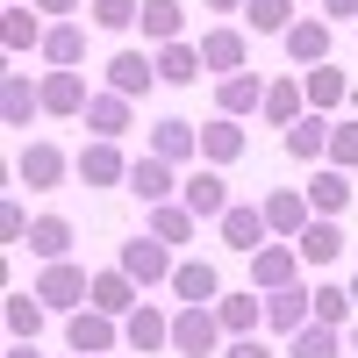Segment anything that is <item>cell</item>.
<instances>
[{
  "instance_id": "cell-26",
  "label": "cell",
  "mask_w": 358,
  "mask_h": 358,
  "mask_svg": "<svg viewBox=\"0 0 358 358\" xmlns=\"http://www.w3.org/2000/svg\"><path fill=\"white\" fill-rule=\"evenodd\" d=\"M301 194H308V208H315V215H330V222H337L344 208H351V172H337V165H315V179H308Z\"/></svg>"
},
{
  "instance_id": "cell-10",
  "label": "cell",
  "mask_w": 358,
  "mask_h": 358,
  "mask_svg": "<svg viewBox=\"0 0 358 358\" xmlns=\"http://www.w3.org/2000/svg\"><path fill=\"white\" fill-rule=\"evenodd\" d=\"M129 165H136V158H122V143H101V136L72 158V172L86 179V187H129Z\"/></svg>"
},
{
  "instance_id": "cell-11",
  "label": "cell",
  "mask_w": 358,
  "mask_h": 358,
  "mask_svg": "<svg viewBox=\"0 0 358 358\" xmlns=\"http://www.w3.org/2000/svg\"><path fill=\"white\" fill-rule=\"evenodd\" d=\"M79 122L94 129L101 143H122V136L136 129V101H122V94H108V86H101V94L86 101V115H79Z\"/></svg>"
},
{
  "instance_id": "cell-47",
  "label": "cell",
  "mask_w": 358,
  "mask_h": 358,
  "mask_svg": "<svg viewBox=\"0 0 358 358\" xmlns=\"http://www.w3.org/2000/svg\"><path fill=\"white\" fill-rule=\"evenodd\" d=\"M208 15H244V0H201Z\"/></svg>"
},
{
  "instance_id": "cell-9",
  "label": "cell",
  "mask_w": 358,
  "mask_h": 358,
  "mask_svg": "<svg viewBox=\"0 0 358 358\" xmlns=\"http://www.w3.org/2000/svg\"><path fill=\"white\" fill-rule=\"evenodd\" d=\"M301 251L294 244H265V251H251V287L258 294H280V287H301Z\"/></svg>"
},
{
  "instance_id": "cell-15",
  "label": "cell",
  "mask_w": 358,
  "mask_h": 358,
  "mask_svg": "<svg viewBox=\"0 0 358 358\" xmlns=\"http://www.w3.org/2000/svg\"><path fill=\"white\" fill-rule=\"evenodd\" d=\"M129 194H136L143 208H165V201H179V165H165V158H151V151H143V158L129 165Z\"/></svg>"
},
{
  "instance_id": "cell-16",
  "label": "cell",
  "mask_w": 358,
  "mask_h": 358,
  "mask_svg": "<svg viewBox=\"0 0 358 358\" xmlns=\"http://www.w3.org/2000/svg\"><path fill=\"white\" fill-rule=\"evenodd\" d=\"M172 294H179V308H215V301H222V273H215L208 258H179Z\"/></svg>"
},
{
  "instance_id": "cell-14",
  "label": "cell",
  "mask_w": 358,
  "mask_h": 358,
  "mask_svg": "<svg viewBox=\"0 0 358 358\" xmlns=\"http://www.w3.org/2000/svg\"><path fill=\"white\" fill-rule=\"evenodd\" d=\"M151 158L165 165H201V122H179V115H165V122L151 129V143H143Z\"/></svg>"
},
{
  "instance_id": "cell-13",
  "label": "cell",
  "mask_w": 358,
  "mask_h": 358,
  "mask_svg": "<svg viewBox=\"0 0 358 358\" xmlns=\"http://www.w3.org/2000/svg\"><path fill=\"white\" fill-rule=\"evenodd\" d=\"M86 308H101V315H115V322H129L136 308H143V287L122 273V265H108V273H94V301Z\"/></svg>"
},
{
  "instance_id": "cell-46",
  "label": "cell",
  "mask_w": 358,
  "mask_h": 358,
  "mask_svg": "<svg viewBox=\"0 0 358 358\" xmlns=\"http://www.w3.org/2000/svg\"><path fill=\"white\" fill-rule=\"evenodd\" d=\"M322 22H358V0H322Z\"/></svg>"
},
{
  "instance_id": "cell-30",
  "label": "cell",
  "mask_w": 358,
  "mask_h": 358,
  "mask_svg": "<svg viewBox=\"0 0 358 358\" xmlns=\"http://www.w3.org/2000/svg\"><path fill=\"white\" fill-rule=\"evenodd\" d=\"M43 36H50V22H43L36 8H8V15H0V43H8V57L43 50Z\"/></svg>"
},
{
  "instance_id": "cell-39",
  "label": "cell",
  "mask_w": 358,
  "mask_h": 358,
  "mask_svg": "<svg viewBox=\"0 0 358 358\" xmlns=\"http://www.w3.org/2000/svg\"><path fill=\"white\" fill-rule=\"evenodd\" d=\"M86 22L108 29V36H129V29L143 22V0H86Z\"/></svg>"
},
{
  "instance_id": "cell-21",
  "label": "cell",
  "mask_w": 358,
  "mask_h": 358,
  "mask_svg": "<svg viewBox=\"0 0 358 358\" xmlns=\"http://www.w3.org/2000/svg\"><path fill=\"white\" fill-rule=\"evenodd\" d=\"M122 344H129L136 358H151V351H172V315H165L158 301H143V308L122 322Z\"/></svg>"
},
{
  "instance_id": "cell-17",
  "label": "cell",
  "mask_w": 358,
  "mask_h": 358,
  "mask_svg": "<svg viewBox=\"0 0 358 358\" xmlns=\"http://www.w3.org/2000/svg\"><path fill=\"white\" fill-rule=\"evenodd\" d=\"M280 50H287V57H294L301 72L330 65V22H322V15H301V22H294L287 36H280Z\"/></svg>"
},
{
  "instance_id": "cell-32",
  "label": "cell",
  "mask_w": 358,
  "mask_h": 358,
  "mask_svg": "<svg viewBox=\"0 0 358 358\" xmlns=\"http://www.w3.org/2000/svg\"><path fill=\"white\" fill-rule=\"evenodd\" d=\"M215 315H222V330H229V337H258V322H265V294H258V287L222 294V301H215Z\"/></svg>"
},
{
  "instance_id": "cell-27",
  "label": "cell",
  "mask_w": 358,
  "mask_h": 358,
  "mask_svg": "<svg viewBox=\"0 0 358 358\" xmlns=\"http://www.w3.org/2000/svg\"><path fill=\"white\" fill-rule=\"evenodd\" d=\"M294 251H301V265H315V273H322V265H337V258H344V229H337L330 215H315L301 236H294Z\"/></svg>"
},
{
  "instance_id": "cell-28",
  "label": "cell",
  "mask_w": 358,
  "mask_h": 358,
  "mask_svg": "<svg viewBox=\"0 0 358 358\" xmlns=\"http://www.w3.org/2000/svg\"><path fill=\"white\" fill-rule=\"evenodd\" d=\"M287 158H294V165H315V158H330V115H315V108H308L301 122L287 129Z\"/></svg>"
},
{
  "instance_id": "cell-44",
  "label": "cell",
  "mask_w": 358,
  "mask_h": 358,
  "mask_svg": "<svg viewBox=\"0 0 358 358\" xmlns=\"http://www.w3.org/2000/svg\"><path fill=\"white\" fill-rule=\"evenodd\" d=\"M222 358H280V351H273V344H258V337H229Z\"/></svg>"
},
{
  "instance_id": "cell-49",
  "label": "cell",
  "mask_w": 358,
  "mask_h": 358,
  "mask_svg": "<svg viewBox=\"0 0 358 358\" xmlns=\"http://www.w3.org/2000/svg\"><path fill=\"white\" fill-rule=\"evenodd\" d=\"M351 308H358V273H351Z\"/></svg>"
},
{
  "instance_id": "cell-23",
  "label": "cell",
  "mask_w": 358,
  "mask_h": 358,
  "mask_svg": "<svg viewBox=\"0 0 358 358\" xmlns=\"http://www.w3.org/2000/svg\"><path fill=\"white\" fill-rule=\"evenodd\" d=\"M244 158V122H229V115H208L201 122V165H236Z\"/></svg>"
},
{
  "instance_id": "cell-37",
  "label": "cell",
  "mask_w": 358,
  "mask_h": 358,
  "mask_svg": "<svg viewBox=\"0 0 358 358\" xmlns=\"http://www.w3.org/2000/svg\"><path fill=\"white\" fill-rule=\"evenodd\" d=\"M344 330H330V322H308V330H294L287 337V358H344Z\"/></svg>"
},
{
  "instance_id": "cell-36",
  "label": "cell",
  "mask_w": 358,
  "mask_h": 358,
  "mask_svg": "<svg viewBox=\"0 0 358 358\" xmlns=\"http://www.w3.org/2000/svg\"><path fill=\"white\" fill-rule=\"evenodd\" d=\"M43 322H50V308H43L36 287H29V294H8V330H15V344H36Z\"/></svg>"
},
{
  "instance_id": "cell-48",
  "label": "cell",
  "mask_w": 358,
  "mask_h": 358,
  "mask_svg": "<svg viewBox=\"0 0 358 358\" xmlns=\"http://www.w3.org/2000/svg\"><path fill=\"white\" fill-rule=\"evenodd\" d=\"M8 358H43V351L36 344H8Z\"/></svg>"
},
{
  "instance_id": "cell-31",
  "label": "cell",
  "mask_w": 358,
  "mask_h": 358,
  "mask_svg": "<svg viewBox=\"0 0 358 358\" xmlns=\"http://www.w3.org/2000/svg\"><path fill=\"white\" fill-rule=\"evenodd\" d=\"M72 222L65 215H36V229H29V258H43V265H65L72 258Z\"/></svg>"
},
{
  "instance_id": "cell-43",
  "label": "cell",
  "mask_w": 358,
  "mask_h": 358,
  "mask_svg": "<svg viewBox=\"0 0 358 358\" xmlns=\"http://www.w3.org/2000/svg\"><path fill=\"white\" fill-rule=\"evenodd\" d=\"M29 229H36V222H29V208H22V201H0V244H29Z\"/></svg>"
},
{
  "instance_id": "cell-12",
  "label": "cell",
  "mask_w": 358,
  "mask_h": 358,
  "mask_svg": "<svg viewBox=\"0 0 358 358\" xmlns=\"http://www.w3.org/2000/svg\"><path fill=\"white\" fill-rule=\"evenodd\" d=\"M65 172H72V158L57 151V143H22V151H15V179H22V187H36V194H50Z\"/></svg>"
},
{
  "instance_id": "cell-7",
  "label": "cell",
  "mask_w": 358,
  "mask_h": 358,
  "mask_svg": "<svg viewBox=\"0 0 358 358\" xmlns=\"http://www.w3.org/2000/svg\"><path fill=\"white\" fill-rule=\"evenodd\" d=\"M258 208H265V229H273V244H294V236L315 222V208H308V194H301V187H273Z\"/></svg>"
},
{
  "instance_id": "cell-19",
  "label": "cell",
  "mask_w": 358,
  "mask_h": 358,
  "mask_svg": "<svg viewBox=\"0 0 358 358\" xmlns=\"http://www.w3.org/2000/svg\"><path fill=\"white\" fill-rule=\"evenodd\" d=\"M265 322H273L280 337L308 330V322H315V287L301 280V287H280V294H265Z\"/></svg>"
},
{
  "instance_id": "cell-51",
  "label": "cell",
  "mask_w": 358,
  "mask_h": 358,
  "mask_svg": "<svg viewBox=\"0 0 358 358\" xmlns=\"http://www.w3.org/2000/svg\"><path fill=\"white\" fill-rule=\"evenodd\" d=\"M351 358H358V337H351Z\"/></svg>"
},
{
  "instance_id": "cell-1",
  "label": "cell",
  "mask_w": 358,
  "mask_h": 358,
  "mask_svg": "<svg viewBox=\"0 0 358 358\" xmlns=\"http://www.w3.org/2000/svg\"><path fill=\"white\" fill-rule=\"evenodd\" d=\"M115 265H122V273H129V280H136L143 294H151V287H172V273H179V258H172V244H158L151 229H143V236H129V244L115 251Z\"/></svg>"
},
{
  "instance_id": "cell-38",
  "label": "cell",
  "mask_w": 358,
  "mask_h": 358,
  "mask_svg": "<svg viewBox=\"0 0 358 358\" xmlns=\"http://www.w3.org/2000/svg\"><path fill=\"white\" fill-rule=\"evenodd\" d=\"M201 72H208V65H201V43H165V50H158V79H165V86H194Z\"/></svg>"
},
{
  "instance_id": "cell-4",
  "label": "cell",
  "mask_w": 358,
  "mask_h": 358,
  "mask_svg": "<svg viewBox=\"0 0 358 358\" xmlns=\"http://www.w3.org/2000/svg\"><path fill=\"white\" fill-rule=\"evenodd\" d=\"M201 65H208V79H236V72H251V36H244L236 22L201 29Z\"/></svg>"
},
{
  "instance_id": "cell-24",
  "label": "cell",
  "mask_w": 358,
  "mask_h": 358,
  "mask_svg": "<svg viewBox=\"0 0 358 358\" xmlns=\"http://www.w3.org/2000/svg\"><path fill=\"white\" fill-rule=\"evenodd\" d=\"M86 72H43V115H65V122H79L86 115Z\"/></svg>"
},
{
  "instance_id": "cell-5",
  "label": "cell",
  "mask_w": 358,
  "mask_h": 358,
  "mask_svg": "<svg viewBox=\"0 0 358 358\" xmlns=\"http://www.w3.org/2000/svg\"><path fill=\"white\" fill-rule=\"evenodd\" d=\"M179 201L194 208V222H222L229 208H236V194H229V179H222L215 165H194L187 179H179Z\"/></svg>"
},
{
  "instance_id": "cell-29",
  "label": "cell",
  "mask_w": 358,
  "mask_h": 358,
  "mask_svg": "<svg viewBox=\"0 0 358 358\" xmlns=\"http://www.w3.org/2000/svg\"><path fill=\"white\" fill-rule=\"evenodd\" d=\"M136 29H143V43H158V50L165 43H187V8H179V0H143V22Z\"/></svg>"
},
{
  "instance_id": "cell-25",
  "label": "cell",
  "mask_w": 358,
  "mask_h": 358,
  "mask_svg": "<svg viewBox=\"0 0 358 358\" xmlns=\"http://www.w3.org/2000/svg\"><path fill=\"white\" fill-rule=\"evenodd\" d=\"M265 129H294V122H301V115H308V94H301V72H294V79H273V86H265Z\"/></svg>"
},
{
  "instance_id": "cell-40",
  "label": "cell",
  "mask_w": 358,
  "mask_h": 358,
  "mask_svg": "<svg viewBox=\"0 0 358 358\" xmlns=\"http://www.w3.org/2000/svg\"><path fill=\"white\" fill-rule=\"evenodd\" d=\"M294 22H301L294 0H244V29H258V36H287Z\"/></svg>"
},
{
  "instance_id": "cell-6",
  "label": "cell",
  "mask_w": 358,
  "mask_h": 358,
  "mask_svg": "<svg viewBox=\"0 0 358 358\" xmlns=\"http://www.w3.org/2000/svg\"><path fill=\"white\" fill-rule=\"evenodd\" d=\"M151 86H165V79H158V50H115V57H108V94L143 101Z\"/></svg>"
},
{
  "instance_id": "cell-50",
  "label": "cell",
  "mask_w": 358,
  "mask_h": 358,
  "mask_svg": "<svg viewBox=\"0 0 358 358\" xmlns=\"http://www.w3.org/2000/svg\"><path fill=\"white\" fill-rule=\"evenodd\" d=\"M8 8H29V0H8Z\"/></svg>"
},
{
  "instance_id": "cell-41",
  "label": "cell",
  "mask_w": 358,
  "mask_h": 358,
  "mask_svg": "<svg viewBox=\"0 0 358 358\" xmlns=\"http://www.w3.org/2000/svg\"><path fill=\"white\" fill-rule=\"evenodd\" d=\"M344 315H351V287H337V280H315V322L344 330Z\"/></svg>"
},
{
  "instance_id": "cell-33",
  "label": "cell",
  "mask_w": 358,
  "mask_h": 358,
  "mask_svg": "<svg viewBox=\"0 0 358 358\" xmlns=\"http://www.w3.org/2000/svg\"><path fill=\"white\" fill-rule=\"evenodd\" d=\"M301 94H308L315 115H337V108L351 101V79H344L337 65H315V72H301Z\"/></svg>"
},
{
  "instance_id": "cell-52",
  "label": "cell",
  "mask_w": 358,
  "mask_h": 358,
  "mask_svg": "<svg viewBox=\"0 0 358 358\" xmlns=\"http://www.w3.org/2000/svg\"><path fill=\"white\" fill-rule=\"evenodd\" d=\"M351 29H358V22H351Z\"/></svg>"
},
{
  "instance_id": "cell-34",
  "label": "cell",
  "mask_w": 358,
  "mask_h": 358,
  "mask_svg": "<svg viewBox=\"0 0 358 358\" xmlns=\"http://www.w3.org/2000/svg\"><path fill=\"white\" fill-rule=\"evenodd\" d=\"M143 229H151L158 236V244H194V208L187 201H165V208H143Z\"/></svg>"
},
{
  "instance_id": "cell-42",
  "label": "cell",
  "mask_w": 358,
  "mask_h": 358,
  "mask_svg": "<svg viewBox=\"0 0 358 358\" xmlns=\"http://www.w3.org/2000/svg\"><path fill=\"white\" fill-rule=\"evenodd\" d=\"M322 165H337V172L358 165V122H330V158H322Z\"/></svg>"
},
{
  "instance_id": "cell-45",
  "label": "cell",
  "mask_w": 358,
  "mask_h": 358,
  "mask_svg": "<svg viewBox=\"0 0 358 358\" xmlns=\"http://www.w3.org/2000/svg\"><path fill=\"white\" fill-rule=\"evenodd\" d=\"M36 15H57V22H72V15H86V0H29Z\"/></svg>"
},
{
  "instance_id": "cell-2",
  "label": "cell",
  "mask_w": 358,
  "mask_h": 358,
  "mask_svg": "<svg viewBox=\"0 0 358 358\" xmlns=\"http://www.w3.org/2000/svg\"><path fill=\"white\" fill-rule=\"evenodd\" d=\"M229 330H222V315L215 308H179L172 315V351L179 358H222Z\"/></svg>"
},
{
  "instance_id": "cell-3",
  "label": "cell",
  "mask_w": 358,
  "mask_h": 358,
  "mask_svg": "<svg viewBox=\"0 0 358 358\" xmlns=\"http://www.w3.org/2000/svg\"><path fill=\"white\" fill-rule=\"evenodd\" d=\"M36 294H43V308H57V315H79L86 301H94V273H86V265H43L36 273Z\"/></svg>"
},
{
  "instance_id": "cell-18",
  "label": "cell",
  "mask_w": 358,
  "mask_h": 358,
  "mask_svg": "<svg viewBox=\"0 0 358 358\" xmlns=\"http://www.w3.org/2000/svg\"><path fill=\"white\" fill-rule=\"evenodd\" d=\"M36 115H43V79L8 72V79H0V122H8V129H29Z\"/></svg>"
},
{
  "instance_id": "cell-35",
  "label": "cell",
  "mask_w": 358,
  "mask_h": 358,
  "mask_svg": "<svg viewBox=\"0 0 358 358\" xmlns=\"http://www.w3.org/2000/svg\"><path fill=\"white\" fill-rule=\"evenodd\" d=\"M79 57H86V29H79V22H50L43 65H50V72H79Z\"/></svg>"
},
{
  "instance_id": "cell-8",
  "label": "cell",
  "mask_w": 358,
  "mask_h": 358,
  "mask_svg": "<svg viewBox=\"0 0 358 358\" xmlns=\"http://www.w3.org/2000/svg\"><path fill=\"white\" fill-rule=\"evenodd\" d=\"M65 344H72L79 358H108L115 344H122V322L101 315V308H79V315H65Z\"/></svg>"
},
{
  "instance_id": "cell-22",
  "label": "cell",
  "mask_w": 358,
  "mask_h": 358,
  "mask_svg": "<svg viewBox=\"0 0 358 358\" xmlns=\"http://www.w3.org/2000/svg\"><path fill=\"white\" fill-rule=\"evenodd\" d=\"M265 86H273V79H258V72L215 79V115H229V122H244V115H258V108H265Z\"/></svg>"
},
{
  "instance_id": "cell-20",
  "label": "cell",
  "mask_w": 358,
  "mask_h": 358,
  "mask_svg": "<svg viewBox=\"0 0 358 358\" xmlns=\"http://www.w3.org/2000/svg\"><path fill=\"white\" fill-rule=\"evenodd\" d=\"M215 229H222V244H229V251H244V258L273 244V229H265V208H258V201H236Z\"/></svg>"
}]
</instances>
